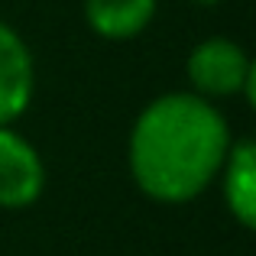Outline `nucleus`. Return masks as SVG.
I'll return each instance as SVG.
<instances>
[{
    "instance_id": "1",
    "label": "nucleus",
    "mask_w": 256,
    "mask_h": 256,
    "mask_svg": "<svg viewBox=\"0 0 256 256\" xmlns=\"http://www.w3.org/2000/svg\"><path fill=\"white\" fill-rule=\"evenodd\" d=\"M230 143L227 120L211 100L194 91H172L140 110L126 162L146 198L185 204L220 175Z\"/></svg>"
},
{
    "instance_id": "2",
    "label": "nucleus",
    "mask_w": 256,
    "mask_h": 256,
    "mask_svg": "<svg viewBox=\"0 0 256 256\" xmlns=\"http://www.w3.org/2000/svg\"><path fill=\"white\" fill-rule=\"evenodd\" d=\"M188 82L201 98H230L244 94L246 104H256V65L234 39L214 36L188 52Z\"/></svg>"
},
{
    "instance_id": "3",
    "label": "nucleus",
    "mask_w": 256,
    "mask_h": 256,
    "mask_svg": "<svg viewBox=\"0 0 256 256\" xmlns=\"http://www.w3.org/2000/svg\"><path fill=\"white\" fill-rule=\"evenodd\" d=\"M46 188V166L36 146L13 126H0V208L20 211L39 201Z\"/></svg>"
},
{
    "instance_id": "4",
    "label": "nucleus",
    "mask_w": 256,
    "mask_h": 256,
    "mask_svg": "<svg viewBox=\"0 0 256 256\" xmlns=\"http://www.w3.org/2000/svg\"><path fill=\"white\" fill-rule=\"evenodd\" d=\"M36 91V65L30 46L13 26L0 20V126L23 117Z\"/></svg>"
},
{
    "instance_id": "5",
    "label": "nucleus",
    "mask_w": 256,
    "mask_h": 256,
    "mask_svg": "<svg viewBox=\"0 0 256 256\" xmlns=\"http://www.w3.org/2000/svg\"><path fill=\"white\" fill-rule=\"evenodd\" d=\"M224 175V201L240 227H256V146L253 140H234L220 166Z\"/></svg>"
},
{
    "instance_id": "6",
    "label": "nucleus",
    "mask_w": 256,
    "mask_h": 256,
    "mask_svg": "<svg viewBox=\"0 0 256 256\" xmlns=\"http://www.w3.org/2000/svg\"><path fill=\"white\" fill-rule=\"evenodd\" d=\"M159 0H84V20L100 39L124 42L152 23Z\"/></svg>"
},
{
    "instance_id": "7",
    "label": "nucleus",
    "mask_w": 256,
    "mask_h": 256,
    "mask_svg": "<svg viewBox=\"0 0 256 256\" xmlns=\"http://www.w3.org/2000/svg\"><path fill=\"white\" fill-rule=\"evenodd\" d=\"M192 4H201V6H214V4H220V0H192Z\"/></svg>"
}]
</instances>
